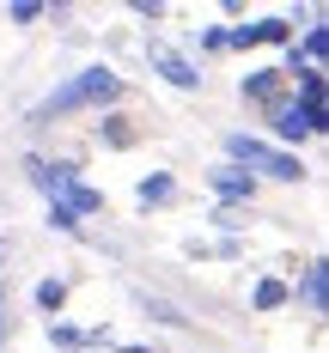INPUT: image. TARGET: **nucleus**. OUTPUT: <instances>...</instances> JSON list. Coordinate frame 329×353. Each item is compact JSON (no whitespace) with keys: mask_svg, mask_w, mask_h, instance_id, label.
<instances>
[{"mask_svg":"<svg viewBox=\"0 0 329 353\" xmlns=\"http://www.w3.org/2000/svg\"><path fill=\"white\" fill-rule=\"evenodd\" d=\"M122 98V79L110 68H79L73 79H61L43 104L31 110V122H61V116H73V110H104Z\"/></svg>","mask_w":329,"mask_h":353,"instance_id":"nucleus-1","label":"nucleus"},{"mask_svg":"<svg viewBox=\"0 0 329 353\" xmlns=\"http://www.w3.org/2000/svg\"><path fill=\"white\" fill-rule=\"evenodd\" d=\"M226 165H238V171H250V176H275V183H299L305 176V165L292 152L256 141V134H226Z\"/></svg>","mask_w":329,"mask_h":353,"instance_id":"nucleus-2","label":"nucleus"},{"mask_svg":"<svg viewBox=\"0 0 329 353\" xmlns=\"http://www.w3.org/2000/svg\"><path fill=\"white\" fill-rule=\"evenodd\" d=\"M268 128H275V141H287V146H299V141H311V134H323L329 128V116L323 110H305V104H275L268 110Z\"/></svg>","mask_w":329,"mask_h":353,"instance_id":"nucleus-3","label":"nucleus"},{"mask_svg":"<svg viewBox=\"0 0 329 353\" xmlns=\"http://www.w3.org/2000/svg\"><path fill=\"white\" fill-rule=\"evenodd\" d=\"M146 61H152V73L165 79V85H177V92H201V68L183 55V49H171V43H146Z\"/></svg>","mask_w":329,"mask_h":353,"instance_id":"nucleus-4","label":"nucleus"},{"mask_svg":"<svg viewBox=\"0 0 329 353\" xmlns=\"http://www.w3.org/2000/svg\"><path fill=\"white\" fill-rule=\"evenodd\" d=\"M208 189L219 195V208H232V213L256 201V176L238 171V165H214V171H208Z\"/></svg>","mask_w":329,"mask_h":353,"instance_id":"nucleus-5","label":"nucleus"},{"mask_svg":"<svg viewBox=\"0 0 329 353\" xmlns=\"http://www.w3.org/2000/svg\"><path fill=\"white\" fill-rule=\"evenodd\" d=\"M311 317H323L329 311V262L317 256V262H305V274H299V292H292Z\"/></svg>","mask_w":329,"mask_h":353,"instance_id":"nucleus-6","label":"nucleus"},{"mask_svg":"<svg viewBox=\"0 0 329 353\" xmlns=\"http://www.w3.org/2000/svg\"><path fill=\"white\" fill-rule=\"evenodd\" d=\"M25 176H31L49 201H61L68 183H79V171H73V165H55V159H25Z\"/></svg>","mask_w":329,"mask_h":353,"instance_id":"nucleus-7","label":"nucleus"},{"mask_svg":"<svg viewBox=\"0 0 329 353\" xmlns=\"http://www.w3.org/2000/svg\"><path fill=\"white\" fill-rule=\"evenodd\" d=\"M244 104H262V110H275V104H287V79H281V68H262V73H244Z\"/></svg>","mask_w":329,"mask_h":353,"instance_id":"nucleus-8","label":"nucleus"},{"mask_svg":"<svg viewBox=\"0 0 329 353\" xmlns=\"http://www.w3.org/2000/svg\"><path fill=\"white\" fill-rule=\"evenodd\" d=\"M134 195H141V208H165V201L177 195V176H171V171H152V176H141Z\"/></svg>","mask_w":329,"mask_h":353,"instance_id":"nucleus-9","label":"nucleus"},{"mask_svg":"<svg viewBox=\"0 0 329 353\" xmlns=\"http://www.w3.org/2000/svg\"><path fill=\"white\" fill-rule=\"evenodd\" d=\"M250 305H256V311H281V305H292V286L268 274V281H256V286H250Z\"/></svg>","mask_w":329,"mask_h":353,"instance_id":"nucleus-10","label":"nucleus"},{"mask_svg":"<svg viewBox=\"0 0 329 353\" xmlns=\"http://www.w3.org/2000/svg\"><path fill=\"white\" fill-rule=\"evenodd\" d=\"M61 305H68V281H61V274L37 281V311H43V317H61Z\"/></svg>","mask_w":329,"mask_h":353,"instance_id":"nucleus-11","label":"nucleus"},{"mask_svg":"<svg viewBox=\"0 0 329 353\" xmlns=\"http://www.w3.org/2000/svg\"><path fill=\"white\" fill-rule=\"evenodd\" d=\"M61 201H68V208L79 213V219H92V213H104V195H98L92 183H68V195H61Z\"/></svg>","mask_w":329,"mask_h":353,"instance_id":"nucleus-12","label":"nucleus"},{"mask_svg":"<svg viewBox=\"0 0 329 353\" xmlns=\"http://www.w3.org/2000/svg\"><path fill=\"white\" fill-rule=\"evenodd\" d=\"M141 311H146L152 323H165V329H189V317H183L171 299H152V292H141Z\"/></svg>","mask_w":329,"mask_h":353,"instance_id":"nucleus-13","label":"nucleus"},{"mask_svg":"<svg viewBox=\"0 0 329 353\" xmlns=\"http://www.w3.org/2000/svg\"><path fill=\"white\" fill-rule=\"evenodd\" d=\"M98 146H134L128 116H104V122H98Z\"/></svg>","mask_w":329,"mask_h":353,"instance_id":"nucleus-14","label":"nucleus"},{"mask_svg":"<svg viewBox=\"0 0 329 353\" xmlns=\"http://www.w3.org/2000/svg\"><path fill=\"white\" fill-rule=\"evenodd\" d=\"M49 225H55V232H68V238H86V219H79L68 201H49Z\"/></svg>","mask_w":329,"mask_h":353,"instance_id":"nucleus-15","label":"nucleus"},{"mask_svg":"<svg viewBox=\"0 0 329 353\" xmlns=\"http://www.w3.org/2000/svg\"><path fill=\"white\" fill-rule=\"evenodd\" d=\"M256 37L275 43V49H292V25H287V19H256Z\"/></svg>","mask_w":329,"mask_h":353,"instance_id":"nucleus-16","label":"nucleus"},{"mask_svg":"<svg viewBox=\"0 0 329 353\" xmlns=\"http://www.w3.org/2000/svg\"><path fill=\"white\" fill-rule=\"evenodd\" d=\"M6 19H12V25H37V19H49V6H43V0H12Z\"/></svg>","mask_w":329,"mask_h":353,"instance_id":"nucleus-17","label":"nucleus"},{"mask_svg":"<svg viewBox=\"0 0 329 353\" xmlns=\"http://www.w3.org/2000/svg\"><path fill=\"white\" fill-rule=\"evenodd\" d=\"M49 341H55V347H92V335H79V329H68V323H49Z\"/></svg>","mask_w":329,"mask_h":353,"instance_id":"nucleus-18","label":"nucleus"},{"mask_svg":"<svg viewBox=\"0 0 329 353\" xmlns=\"http://www.w3.org/2000/svg\"><path fill=\"white\" fill-rule=\"evenodd\" d=\"M195 49H201V55H219V49H226V31H195Z\"/></svg>","mask_w":329,"mask_h":353,"instance_id":"nucleus-19","label":"nucleus"},{"mask_svg":"<svg viewBox=\"0 0 329 353\" xmlns=\"http://www.w3.org/2000/svg\"><path fill=\"white\" fill-rule=\"evenodd\" d=\"M134 19H146V25H159V19H165V0H134Z\"/></svg>","mask_w":329,"mask_h":353,"instance_id":"nucleus-20","label":"nucleus"},{"mask_svg":"<svg viewBox=\"0 0 329 353\" xmlns=\"http://www.w3.org/2000/svg\"><path fill=\"white\" fill-rule=\"evenodd\" d=\"M208 219H214L219 232H238V225H244V219H238V213H232V208H214V213H208Z\"/></svg>","mask_w":329,"mask_h":353,"instance_id":"nucleus-21","label":"nucleus"},{"mask_svg":"<svg viewBox=\"0 0 329 353\" xmlns=\"http://www.w3.org/2000/svg\"><path fill=\"white\" fill-rule=\"evenodd\" d=\"M6 329H12V292L0 286V341H6Z\"/></svg>","mask_w":329,"mask_h":353,"instance_id":"nucleus-22","label":"nucleus"},{"mask_svg":"<svg viewBox=\"0 0 329 353\" xmlns=\"http://www.w3.org/2000/svg\"><path fill=\"white\" fill-rule=\"evenodd\" d=\"M116 353H152V347H116Z\"/></svg>","mask_w":329,"mask_h":353,"instance_id":"nucleus-23","label":"nucleus"},{"mask_svg":"<svg viewBox=\"0 0 329 353\" xmlns=\"http://www.w3.org/2000/svg\"><path fill=\"white\" fill-rule=\"evenodd\" d=\"M0 268H6V250H0Z\"/></svg>","mask_w":329,"mask_h":353,"instance_id":"nucleus-24","label":"nucleus"}]
</instances>
